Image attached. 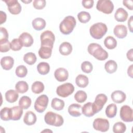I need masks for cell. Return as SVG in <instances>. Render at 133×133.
Wrapping results in <instances>:
<instances>
[{
	"instance_id": "obj_1",
	"label": "cell",
	"mask_w": 133,
	"mask_h": 133,
	"mask_svg": "<svg viewBox=\"0 0 133 133\" xmlns=\"http://www.w3.org/2000/svg\"><path fill=\"white\" fill-rule=\"evenodd\" d=\"M87 50L89 54L98 60H105L109 56L107 51L103 49L100 45L97 43H90L88 46Z\"/></svg>"
},
{
	"instance_id": "obj_2",
	"label": "cell",
	"mask_w": 133,
	"mask_h": 133,
	"mask_svg": "<svg viewBox=\"0 0 133 133\" xmlns=\"http://www.w3.org/2000/svg\"><path fill=\"white\" fill-rule=\"evenodd\" d=\"M76 23V21L74 17L72 16H66L60 23V31L63 34L69 35L73 31Z\"/></svg>"
},
{
	"instance_id": "obj_3",
	"label": "cell",
	"mask_w": 133,
	"mask_h": 133,
	"mask_svg": "<svg viewBox=\"0 0 133 133\" xmlns=\"http://www.w3.org/2000/svg\"><path fill=\"white\" fill-rule=\"evenodd\" d=\"M108 30L107 25L102 22H97L92 24L90 29L89 32L92 37L99 39L106 34Z\"/></svg>"
},
{
	"instance_id": "obj_4",
	"label": "cell",
	"mask_w": 133,
	"mask_h": 133,
	"mask_svg": "<svg viewBox=\"0 0 133 133\" xmlns=\"http://www.w3.org/2000/svg\"><path fill=\"white\" fill-rule=\"evenodd\" d=\"M45 123L51 126L60 127L63 124L64 120L62 116L52 111L47 112L44 116Z\"/></svg>"
},
{
	"instance_id": "obj_5",
	"label": "cell",
	"mask_w": 133,
	"mask_h": 133,
	"mask_svg": "<svg viewBox=\"0 0 133 133\" xmlns=\"http://www.w3.org/2000/svg\"><path fill=\"white\" fill-rule=\"evenodd\" d=\"M41 46L48 47L52 49L54 43L55 41L54 34L49 30L43 32L40 36Z\"/></svg>"
},
{
	"instance_id": "obj_6",
	"label": "cell",
	"mask_w": 133,
	"mask_h": 133,
	"mask_svg": "<svg viewBox=\"0 0 133 133\" xmlns=\"http://www.w3.org/2000/svg\"><path fill=\"white\" fill-rule=\"evenodd\" d=\"M98 10L105 14H110L114 10V5L110 0H99L96 5Z\"/></svg>"
},
{
	"instance_id": "obj_7",
	"label": "cell",
	"mask_w": 133,
	"mask_h": 133,
	"mask_svg": "<svg viewBox=\"0 0 133 133\" xmlns=\"http://www.w3.org/2000/svg\"><path fill=\"white\" fill-rule=\"evenodd\" d=\"M74 91V87L70 83H66L59 86L56 89L57 94L61 97H68Z\"/></svg>"
},
{
	"instance_id": "obj_8",
	"label": "cell",
	"mask_w": 133,
	"mask_h": 133,
	"mask_svg": "<svg viewBox=\"0 0 133 133\" xmlns=\"http://www.w3.org/2000/svg\"><path fill=\"white\" fill-rule=\"evenodd\" d=\"M48 97L46 95L39 96L35 101L34 109L38 113H43L45 111L48 103Z\"/></svg>"
},
{
	"instance_id": "obj_9",
	"label": "cell",
	"mask_w": 133,
	"mask_h": 133,
	"mask_svg": "<svg viewBox=\"0 0 133 133\" xmlns=\"http://www.w3.org/2000/svg\"><path fill=\"white\" fill-rule=\"evenodd\" d=\"M108 100L107 96L103 94H99L97 95L95 101L92 103L94 113H97L100 111Z\"/></svg>"
},
{
	"instance_id": "obj_10",
	"label": "cell",
	"mask_w": 133,
	"mask_h": 133,
	"mask_svg": "<svg viewBox=\"0 0 133 133\" xmlns=\"http://www.w3.org/2000/svg\"><path fill=\"white\" fill-rule=\"evenodd\" d=\"M92 126L96 130L106 132L109 129L110 123L107 119L97 118L94 121Z\"/></svg>"
},
{
	"instance_id": "obj_11",
	"label": "cell",
	"mask_w": 133,
	"mask_h": 133,
	"mask_svg": "<svg viewBox=\"0 0 133 133\" xmlns=\"http://www.w3.org/2000/svg\"><path fill=\"white\" fill-rule=\"evenodd\" d=\"M120 117L125 122H131L133 121V111L127 105H123L120 110Z\"/></svg>"
},
{
	"instance_id": "obj_12",
	"label": "cell",
	"mask_w": 133,
	"mask_h": 133,
	"mask_svg": "<svg viewBox=\"0 0 133 133\" xmlns=\"http://www.w3.org/2000/svg\"><path fill=\"white\" fill-rule=\"evenodd\" d=\"M6 3L8 10L10 14L12 15H18L21 11V6L18 1L16 0H7L4 1Z\"/></svg>"
},
{
	"instance_id": "obj_13",
	"label": "cell",
	"mask_w": 133,
	"mask_h": 133,
	"mask_svg": "<svg viewBox=\"0 0 133 133\" xmlns=\"http://www.w3.org/2000/svg\"><path fill=\"white\" fill-rule=\"evenodd\" d=\"M54 76L58 81L64 82L68 78L69 73L66 69L63 68H59L55 70Z\"/></svg>"
},
{
	"instance_id": "obj_14",
	"label": "cell",
	"mask_w": 133,
	"mask_h": 133,
	"mask_svg": "<svg viewBox=\"0 0 133 133\" xmlns=\"http://www.w3.org/2000/svg\"><path fill=\"white\" fill-rule=\"evenodd\" d=\"M22 46L24 47H30L33 43L34 40L32 35L28 32H23L19 37Z\"/></svg>"
},
{
	"instance_id": "obj_15",
	"label": "cell",
	"mask_w": 133,
	"mask_h": 133,
	"mask_svg": "<svg viewBox=\"0 0 133 133\" xmlns=\"http://www.w3.org/2000/svg\"><path fill=\"white\" fill-rule=\"evenodd\" d=\"M113 33L117 38H124L127 35V29L123 24H117L114 27Z\"/></svg>"
},
{
	"instance_id": "obj_16",
	"label": "cell",
	"mask_w": 133,
	"mask_h": 133,
	"mask_svg": "<svg viewBox=\"0 0 133 133\" xmlns=\"http://www.w3.org/2000/svg\"><path fill=\"white\" fill-rule=\"evenodd\" d=\"M111 98L113 102L116 103H121L125 101L126 98V94L121 90H115L111 95Z\"/></svg>"
},
{
	"instance_id": "obj_17",
	"label": "cell",
	"mask_w": 133,
	"mask_h": 133,
	"mask_svg": "<svg viewBox=\"0 0 133 133\" xmlns=\"http://www.w3.org/2000/svg\"><path fill=\"white\" fill-rule=\"evenodd\" d=\"M68 111L72 116L78 117L82 114V106L77 103H73L69 105Z\"/></svg>"
},
{
	"instance_id": "obj_18",
	"label": "cell",
	"mask_w": 133,
	"mask_h": 133,
	"mask_svg": "<svg viewBox=\"0 0 133 133\" xmlns=\"http://www.w3.org/2000/svg\"><path fill=\"white\" fill-rule=\"evenodd\" d=\"M14 64V60L10 56L3 57L1 60V65L2 68L5 70H10Z\"/></svg>"
},
{
	"instance_id": "obj_19",
	"label": "cell",
	"mask_w": 133,
	"mask_h": 133,
	"mask_svg": "<svg viewBox=\"0 0 133 133\" xmlns=\"http://www.w3.org/2000/svg\"><path fill=\"white\" fill-rule=\"evenodd\" d=\"M128 12L124 8L121 7L118 8L115 12V19L118 22H124L128 17Z\"/></svg>"
},
{
	"instance_id": "obj_20",
	"label": "cell",
	"mask_w": 133,
	"mask_h": 133,
	"mask_svg": "<svg viewBox=\"0 0 133 133\" xmlns=\"http://www.w3.org/2000/svg\"><path fill=\"white\" fill-rule=\"evenodd\" d=\"M36 119L37 118L35 114L32 111H29L25 113L23 118V122L26 125L31 126L36 123Z\"/></svg>"
},
{
	"instance_id": "obj_21",
	"label": "cell",
	"mask_w": 133,
	"mask_h": 133,
	"mask_svg": "<svg viewBox=\"0 0 133 133\" xmlns=\"http://www.w3.org/2000/svg\"><path fill=\"white\" fill-rule=\"evenodd\" d=\"M59 51L60 53L63 56L69 55L72 52V46L69 42H63L59 46Z\"/></svg>"
},
{
	"instance_id": "obj_22",
	"label": "cell",
	"mask_w": 133,
	"mask_h": 133,
	"mask_svg": "<svg viewBox=\"0 0 133 133\" xmlns=\"http://www.w3.org/2000/svg\"><path fill=\"white\" fill-rule=\"evenodd\" d=\"M11 119L18 121L20 119L23 114V109L19 106H15L10 108Z\"/></svg>"
},
{
	"instance_id": "obj_23",
	"label": "cell",
	"mask_w": 133,
	"mask_h": 133,
	"mask_svg": "<svg viewBox=\"0 0 133 133\" xmlns=\"http://www.w3.org/2000/svg\"><path fill=\"white\" fill-rule=\"evenodd\" d=\"M82 112L85 116L89 117L93 116L95 113L94 112L92 103L88 102L85 103L82 107Z\"/></svg>"
},
{
	"instance_id": "obj_24",
	"label": "cell",
	"mask_w": 133,
	"mask_h": 133,
	"mask_svg": "<svg viewBox=\"0 0 133 133\" xmlns=\"http://www.w3.org/2000/svg\"><path fill=\"white\" fill-rule=\"evenodd\" d=\"M5 99L6 101L9 103H14L16 102L19 97L18 92L17 90L10 89L5 93Z\"/></svg>"
},
{
	"instance_id": "obj_25",
	"label": "cell",
	"mask_w": 133,
	"mask_h": 133,
	"mask_svg": "<svg viewBox=\"0 0 133 133\" xmlns=\"http://www.w3.org/2000/svg\"><path fill=\"white\" fill-rule=\"evenodd\" d=\"M33 28L37 31H40L44 29L46 25L45 20L42 18H36L34 19L32 22Z\"/></svg>"
},
{
	"instance_id": "obj_26",
	"label": "cell",
	"mask_w": 133,
	"mask_h": 133,
	"mask_svg": "<svg viewBox=\"0 0 133 133\" xmlns=\"http://www.w3.org/2000/svg\"><path fill=\"white\" fill-rule=\"evenodd\" d=\"M75 83L78 87L85 88L89 83L88 78L83 74H79L75 78Z\"/></svg>"
},
{
	"instance_id": "obj_27",
	"label": "cell",
	"mask_w": 133,
	"mask_h": 133,
	"mask_svg": "<svg viewBox=\"0 0 133 133\" xmlns=\"http://www.w3.org/2000/svg\"><path fill=\"white\" fill-rule=\"evenodd\" d=\"M52 49L48 47L41 46L38 50V55L42 59H48L51 56Z\"/></svg>"
},
{
	"instance_id": "obj_28",
	"label": "cell",
	"mask_w": 133,
	"mask_h": 133,
	"mask_svg": "<svg viewBox=\"0 0 133 133\" xmlns=\"http://www.w3.org/2000/svg\"><path fill=\"white\" fill-rule=\"evenodd\" d=\"M104 69L107 72L112 74L115 72L117 70V64L114 60H110L105 62L104 64Z\"/></svg>"
},
{
	"instance_id": "obj_29",
	"label": "cell",
	"mask_w": 133,
	"mask_h": 133,
	"mask_svg": "<svg viewBox=\"0 0 133 133\" xmlns=\"http://www.w3.org/2000/svg\"><path fill=\"white\" fill-rule=\"evenodd\" d=\"M117 113V107L114 103H111L108 105L105 109V114L109 118H113Z\"/></svg>"
},
{
	"instance_id": "obj_30",
	"label": "cell",
	"mask_w": 133,
	"mask_h": 133,
	"mask_svg": "<svg viewBox=\"0 0 133 133\" xmlns=\"http://www.w3.org/2000/svg\"><path fill=\"white\" fill-rule=\"evenodd\" d=\"M64 105V101L57 98H53L51 103L52 108L57 111L62 110L63 109Z\"/></svg>"
},
{
	"instance_id": "obj_31",
	"label": "cell",
	"mask_w": 133,
	"mask_h": 133,
	"mask_svg": "<svg viewBox=\"0 0 133 133\" xmlns=\"http://www.w3.org/2000/svg\"><path fill=\"white\" fill-rule=\"evenodd\" d=\"M104 46L109 49H113L117 46L116 40L112 36H107L104 40Z\"/></svg>"
},
{
	"instance_id": "obj_32",
	"label": "cell",
	"mask_w": 133,
	"mask_h": 133,
	"mask_svg": "<svg viewBox=\"0 0 133 133\" xmlns=\"http://www.w3.org/2000/svg\"><path fill=\"white\" fill-rule=\"evenodd\" d=\"M37 70L40 74L46 75L48 74L50 71L49 64L45 62H40L37 66Z\"/></svg>"
},
{
	"instance_id": "obj_33",
	"label": "cell",
	"mask_w": 133,
	"mask_h": 133,
	"mask_svg": "<svg viewBox=\"0 0 133 133\" xmlns=\"http://www.w3.org/2000/svg\"><path fill=\"white\" fill-rule=\"evenodd\" d=\"M15 88L18 92L23 94L28 90L29 86L26 82L20 81L16 83L15 85Z\"/></svg>"
},
{
	"instance_id": "obj_34",
	"label": "cell",
	"mask_w": 133,
	"mask_h": 133,
	"mask_svg": "<svg viewBox=\"0 0 133 133\" xmlns=\"http://www.w3.org/2000/svg\"><path fill=\"white\" fill-rule=\"evenodd\" d=\"M31 89L32 92L34 94H40L44 90V85L40 81H35L32 84Z\"/></svg>"
},
{
	"instance_id": "obj_35",
	"label": "cell",
	"mask_w": 133,
	"mask_h": 133,
	"mask_svg": "<svg viewBox=\"0 0 133 133\" xmlns=\"http://www.w3.org/2000/svg\"><path fill=\"white\" fill-rule=\"evenodd\" d=\"M31 99L29 97L24 96L20 99L19 101V105L23 109H28L31 106Z\"/></svg>"
},
{
	"instance_id": "obj_36",
	"label": "cell",
	"mask_w": 133,
	"mask_h": 133,
	"mask_svg": "<svg viewBox=\"0 0 133 133\" xmlns=\"http://www.w3.org/2000/svg\"><path fill=\"white\" fill-rule=\"evenodd\" d=\"M0 117L1 119L5 121H8L11 119L10 108L7 107L3 108L1 110Z\"/></svg>"
},
{
	"instance_id": "obj_37",
	"label": "cell",
	"mask_w": 133,
	"mask_h": 133,
	"mask_svg": "<svg viewBox=\"0 0 133 133\" xmlns=\"http://www.w3.org/2000/svg\"><path fill=\"white\" fill-rule=\"evenodd\" d=\"M36 56L35 54L30 52L25 54L23 56V61L29 65L34 64L36 61Z\"/></svg>"
},
{
	"instance_id": "obj_38",
	"label": "cell",
	"mask_w": 133,
	"mask_h": 133,
	"mask_svg": "<svg viewBox=\"0 0 133 133\" xmlns=\"http://www.w3.org/2000/svg\"><path fill=\"white\" fill-rule=\"evenodd\" d=\"M126 130V126L121 122L115 123L113 126V131L114 133H123Z\"/></svg>"
},
{
	"instance_id": "obj_39",
	"label": "cell",
	"mask_w": 133,
	"mask_h": 133,
	"mask_svg": "<svg viewBox=\"0 0 133 133\" xmlns=\"http://www.w3.org/2000/svg\"><path fill=\"white\" fill-rule=\"evenodd\" d=\"M77 18L78 20L81 23H86L90 20L91 16L89 12L85 11H82L79 12L77 14Z\"/></svg>"
},
{
	"instance_id": "obj_40",
	"label": "cell",
	"mask_w": 133,
	"mask_h": 133,
	"mask_svg": "<svg viewBox=\"0 0 133 133\" xmlns=\"http://www.w3.org/2000/svg\"><path fill=\"white\" fill-rule=\"evenodd\" d=\"M87 98V94L83 90L77 91L74 95L75 100L78 103H83L85 102Z\"/></svg>"
},
{
	"instance_id": "obj_41",
	"label": "cell",
	"mask_w": 133,
	"mask_h": 133,
	"mask_svg": "<svg viewBox=\"0 0 133 133\" xmlns=\"http://www.w3.org/2000/svg\"><path fill=\"white\" fill-rule=\"evenodd\" d=\"M15 73L18 77H24L28 73V69L24 65H20L16 68Z\"/></svg>"
},
{
	"instance_id": "obj_42",
	"label": "cell",
	"mask_w": 133,
	"mask_h": 133,
	"mask_svg": "<svg viewBox=\"0 0 133 133\" xmlns=\"http://www.w3.org/2000/svg\"><path fill=\"white\" fill-rule=\"evenodd\" d=\"M10 49V43L8 39H0V51L6 52Z\"/></svg>"
},
{
	"instance_id": "obj_43",
	"label": "cell",
	"mask_w": 133,
	"mask_h": 133,
	"mask_svg": "<svg viewBox=\"0 0 133 133\" xmlns=\"http://www.w3.org/2000/svg\"><path fill=\"white\" fill-rule=\"evenodd\" d=\"M23 47L19 38H14L10 43V48L13 51L20 50Z\"/></svg>"
},
{
	"instance_id": "obj_44",
	"label": "cell",
	"mask_w": 133,
	"mask_h": 133,
	"mask_svg": "<svg viewBox=\"0 0 133 133\" xmlns=\"http://www.w3.org/2000/svg\"><path fill=\"white\" fill-rule=\"evenodd\" d=\"M81 69L86 73H90L93 69L92 64L89 61H84L81 64Z\"/></svg>"
},
{
	"instance_id": "obj_45",
	"label": "cell",
	"mask_w": 133,
	"mask_h": 133,
	"mask_svg": "<svg viewBox=\"0 0 133 133\" xmlns=\"http://www.w3.org/2000/svg\"><path fill=\"white\" fill-rule=\"evenodd\" d=\"M46 4V2L45 0H34L33 5L36 9H42L45 7Z\"/></svg>"
},
{
	"instance_id": "obj_46",
	"label": "cell",
	"mask_w": 133,
	"mask_h": 133,
	"mask_svg": "<svg viewBox=\"0 0 133 133\" xmlns=\"http://www.w3.org/2000/svg\"><path fill=\"white\" fill-rule=\"evenodd\" d=\"M82 3L84 7L86 9H90L93 7L94 1L93 0H83Z\"/></svg>"
},
{
	"instance_id": "obj_47",
	"label": "cell",
	"mask_w": 133,
	"mask_h": 133,
	"mask_svg": "<svg viewBox=\"0 0 133 133\" xmlns=\"http://www.w3.org/2000/svg\"><path fill=\"white\" fill-rule=\"evenodd\" d=\"M1 33H0V39H8V33L7 30L3 27L0 28Z\"/></svg>"
},
{
	"instance_id": "obj_48",
	"label": "cell",
	"mask_w": 133,
	"mask_h": 133,
	"mask_svg": "<svg viewBox=\"0 0 133 133\" xmlns=\"http://www.w3.org/2000/svg\"><path fill=\"white\" fill-rule=\"evenodd\" d=\"M123 5L126 6L128 9L132 10V3L133 2L132 0H129V1H123Z\"/></svg>"
},
{
	"instance_id": "obj_49",
	"label": "cell",
	"mask_w": 133,
	"mask_h": 133,
	"mask_svg": "<svg viewBox=\"0 0 133 133\" xmlns=\"http://www.w3.org/2000/svg\"><path fill=\"white\" fill-rule=\"evenodd\" d=\"M1 17H0V24H2L3 23L5 22L7 18V16L5 12L3 11H1Z\"/></svg>"
},
{
	"instance_id": "obj_50",
	"label": "cell",
	"mask_w": 133,
	"mask_h": 133,
	"mask_svg": "<svg viewBox=\"0 0 133 133\" xmlns=\"http://www.w3.org/2000/svg\"><path fill=\"white\" fill-rule=\"evenodd\" d=\"M132 54H133V49L131 48L129 50H128L126 54V56L127 59L130 61H133V57H132Z\"/></svg>"
},
{
	"instance_id": "obj_51",
	"label": "cell",
	"mask_w": 133,
	"mask_h": 133,
	"mask_svg": "<svg viewBox=\"0 0 133 133\" xmlns=\"http://www.w3.org/2000/svg\"><path fill=\"white\" fill-rule=\"evenodd\" d=\"M133 16H131L128 21V26L129 29V31L131 32H132V21H133Z\"/></svg>"
},
{
	"instance_id": "obj_52",
	"label": "cell",
	"mask_w": 133,
	"mask_h": 133,
	"mask_svg": "<svg viewBox=\"0 0 133 133\" xmlns=\"http://www.w3.org/2000/svg\"><path fill=\"white\" fill-rule=\"evenodd\" d=\"M132 66H133V64L130 65L128 67L127 70V74L128 76H129L131 78H132Z\"/></svg>"
},
{
	"instance_id": "obj_53",
	"label": "cell",
	"mask_w": 133,
	"mask_h": 133,
	"mask_svg": "<svg viewBox=\"0 0 133 133\" xmlns=\"http://www.w3.org/2000/svg\"><path fill=\"white\" fill-rule=\"evenodd\" d=\"M42 132H52V131L51 130H48V129L44 130H43Z\"/></svg>"
},
{
	"instance_id": "obj_54",
	"label": "cell",
	"mask_w": 133,
	"mask_h": 133,
	"mask_svg": "<svg viewBox=\"0 0 133 133\" xmlns=\"http://www.w3.org/2000/svg\"><path fill=\"white\" fill-rule=\"evenodd\" d=\"M22 2L23 3H31L32 2V1L31 0H30V1H22Z\"/></svg>"
}]
</instances>
